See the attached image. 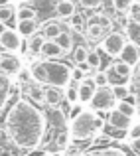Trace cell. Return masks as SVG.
Returning a JSON list of instances; mask_svg holds the SVG:
<instances>
[{
	"label": "cell",
	"instance_id": "6da1fadb",
	"mask_svg": "<svg viewBox=\"0 0 140 156\" xmlns=\"http://www.w3.org/2000/svg\"><path fill=\"white\" fill-rule=\"evenodd\" d=\"M47 119L40 107L28 99H18L4 117V133L22 150H34L46 138Z\"/></svg>",
	"mask_w": 140,
	"mask_h": 156
},
{
	"label": "cell",
	"instance_id": "7a4b0ae2",
	"mask_svg": "<svg viewBox=\"0 0 140 156\" xmlns=\"http://www.w3.org/2000/svg\"><path fill=\"white\" fill-rule=\"evenodd\" d=\"M71 73L73 69L63 61H55V59H40L36 63H32L30 67V75L32 81L40 85H53V87L65 89L71 83Z\"/></svg>",
	"mask_w": 140,
	"mask_h": 156
},
{
	"label": "cell",
	"instance_id": "3957f363",
	"mask_svg": "<svg viewBox=\"0 0 140 156\" xmlns=\"http://www.w3.org/2000/svg\"><path fill=\"white\" fill-rule=\"evenodd\" d=\"M103 119L95 111H81L77 117L71 119L67 125V133L73 140H83V138H93L97 133H101Z\"/></svg>",
	"mask_w": 140,
	"mask_h": 156
},
{
	"label": "cell",
	"instance_id": "277c9868",
	"mask_svg": "<svg viewBox=\"0 0 140 156\" xmlns=\"http://www.w3.org/2000/svg\"><path fill=\"white\" fill-rule=\"evenodd\" d=\"M89 105H91L95 111H110L114 105H117V99H114L110 87L105 85V87H97V89H95Z\"/></svg>",
	"mask_w": 140,
	"mask_h": 156
},
{
	"label": "cell",
	"instance_id": "5b68a950",
	"mask_svg": "<svg viewBox=\"0 0 140 156\" xmlns=\"http://www.w3.org/2000/svg\"><path fill=\"white\" fill-rule=\"evenodd\" d=\"M109 28H110V20L107 18V16H103V14L93 16L91 22L87 24L85 34H87V38L91 40V42H101V40L109 34Z\"/></svg>",
	"mask_w": 140,
	"mask_h": 156
},
{
	"label": "cell",
	"instance_id": "8992f818",
	"mask_svg": "<svg viewBox=\"0 0 140 156\" xmlns=\"http://www.w3.org/2000/svg\"><path fill=\"white\" fill-rule=\"evenodd\" d=\"M124 44H126V38L121 34V32H109V34L101 40L103 51H105L107 55H110V57H118V53H121V50L124 48Z\"/></svg>",
	"mask_w": 140,
	"mask_h": 156
},
{
	"label": "cell",
	"instance_id": "52a82bcc",
	"mask_svg": "<svg viewBox=\"0 0 140 156\" xmlns=\"http://www.w3.org/2000/svg\"><path fill=\"white\" fill-rule=\"evenodd\" d=\"M22 46V36L16 32V28H4L0 32V48L8 53H16L20 51Z\"/></svg>",
	"mask_w": 140,
	"mask_h": 156
},
{
	"label": "cell",
	"instance_id": "ba28073f",
	"mask_svg": "<svg viewBox=\"0 0 140 156\" xmlns=\"http://www.w3.org/2000/svg\"><path fill=\"white\" fill-rule=\"evenodd\" d=\"M95 89H97V85H95L93 77L91 75H83L79 79V83H77V103L89 105V101H91Z\"/></svg>",
	"mask_w": 140,
	"mask_h": 156
},
{
	"label": "cell",
	"instance_id": "9c48e42d",
	"mask_svg": "<svg viewBox=\"0 0 140 156\" xmlns=\"http://www.w3.org/2000/svg\"><path fill=\"white\" fill-rule=\"evenodd\" d=\"M65 89L53 87V85H44L42 87V95H44V105L47 107H57L61 101L65 99Z\"/></svg>",
	"mask_w": 140,
	"mask_h": 156
},
{
	"label": "cell",
	"instance_id": "30bf717a",
	"mask_svg": "<svg viewBox=\"0 0 140 156\" xmlns=\"http://www.w3.org/2000/svg\"><path fill=\"white\" fill-rule=\"evenodd\" d=\"M118 57H121V61L128 63L130 67H136V63L140 61V48L136 44H132V42H126L124 48H122L121 53H118Z\"/></svg>",
	"mask_w": 140,
	"mask_h": 156
},
{
	"label": "cell",
	"instance_id": "8fae6325",
	"mask_svg": "<svg viewBox=\"0 0 140 156\" xmlns=\"http://www.w3.org/2000/svg\"><path fill=\"white\" fill-rule=\"evenodd\" d=\"M22 67V61L16 55H2L0 57V73H6V75H16Z\"/></svg>",
	"mask_w": 140,
	"mask_h": 156
},
{
	"label": "cell",
	"instance_id": "7c38bea8",
	"mask_svg": "<svg viewBox=\"0 0 140 156\" xmlns=\"http://www.w3.org/2000/svg\"><path fill=\"white\" fill-rule=\"evenodd\" d=\"M107 122L109 125H113L114 129H121V130H126L130 125H132V119L126 117V115H122L121 111H117L113 107V109L109 111V119H107Z\"/></svg>",
	"mask_w": 140,
	"mask_h": 156
},
{
	"label": "cell",
	"instance_id": "4fadbf2b",
	"mask_svg": "<svg viewBox=\"0 0 140 156\" xmlns=\"http://www.w3.org/2000/svg\"><path fill=\"white\" fill-rule=\"evenodd\" d=\"M38 30H40V22H38V18L18 20V22H16V32H18L22 38H30V36H34Z\"/></svg>",
	"mask_w": 140,
	"mask_h": 156
},
{
	"label": "cell",
	"instance_id": "5bb4252c",
	"mask_svg": "<svg viewBox=\"0 0 140 156\" xmlns=\"http://www.w3.org/2000/svg\"><path fill=\"white\" fill-rule=\"evenodd\" d=\"M40 55H42V59H59V57L63 55V51H61V48L57 46L53 40H46V42L42 44Z\"/></svg>",
	"mask_w": 140,
	"mask_h": 156
},
{
	"label": "cell",
	"instance_id": "9a60e30c",
	"mask_svg": "<svg viewBox=\"0 0 140 156\" xmlns=\"http://www.w3.org/2000/svg\"><path fill=\"white\" fill-rule=\"evenodd\" d=\"M53 42H55L57 46L61 48L63 55H65V53H69V51L73 50V34H71V32H67V30H61L59 34H57V38L53 40Z\"/></svg>",
	"mask_w": 140,
	"mask_h": 156
},
{
	"label": "cell",
	"instance_id": "2e32d148",
	"mask_svg": "<svg viewBox=\"0 0 140 156\" xmlns=\"http://www.w3.org/2000/svg\"><path fill=\"white\" fill-rule=\"evenodd\" d=\"M53 10H55L57 18H69L75 12V4H73V0H59V2H55Z\"/></svg>",
	"mask_w": 140,
	"mask_h": 156
},
{
	"label": "cell",
	"instance_id": "e0dca14e",
	"mask_svg": "<svg viewBox=\"0 0 140 156\" xmlns=\"http://www.w3.org/2000/svg\"><path fill=\"white\" fill-rule=\"evenodd\" d=\"M79 156H126L121 148H113V146H105V148H93V150H85Z\"/></svg>",
	"mask_w": 140,
	"mask_h": 156
},
{
	"label": "cell",
	"instance_id": "ac0fdd59",
	"mask_svg": "<svg viewBox=\"0 0 140 156\" xmlns=\"http://www.w3.org/2000/svg\"><path fill=\"white\" fill-rule=\"evenodd\" d=\"M44 42H46L44 34H38V32H36V34L30 36V38H28V42H26L28 51H30L32 55H40V50H42V44Z\"/></svg>",
	"mask_w": 140,
	"mask_h": 156
},
{
	"label": "cell",
	"instance_id": "d6986e66",
	"mask_svg": "<svg viewBox=\"0 0 140 156\" xmlns=\"http://www.w3.org/2000/svg\"><path fill=\"white\" fill-rule=\"evenodd\" d=\"M105 75H107V83H109V87H113V85H126V83H128V77H121L117 71H114L113 65L107 67Z\"/></svg>",
	"mask_w": 140,
	"mask_h": 156
},
{
	"label": "cell",
	"instance_id": "ffe728a7",
	"mask_svg": "<svg viewBox=\"0 0 140 156\" xmlns=\"http://www.w3.org/2000/svg\"><path fill=\"white\" fill-rule=\"evenodd\" d=\"M16 14V8L10 2H2L0 4V24H12Z\"/></svg>",
	"mask_w": 140,
	"mask_h": 156
},
{
	"label": "cell",
	"instance_id": "44dd1931",
	"mask_svg": "<svg viewBox=\"0 0 140 156\" xmlns=\"http://www.w3.org/2000/svg\"><path fill=\"white\" fill-rule=\"evenodd\" d=\"M8 95H10V79H8L6 73H0V111L6 105Z\"/></svg>",
	"mask_w": 140,
	"mask_h": 156
},
{
	"label": "cell",
	"instance_id": "7402d4cb",
	"mask_svg": "<svg viewBox=\"0 0 140 156\" xmlns=\"http://www.w3.org/2000/svg\"><path fill=\"white\" fill-rule=\"evenodd\" d=\"M61 30H63V26H61L59 22H46L44 24V38L46 40H55Z\"/></svg>",
	"mask_w": 140,
	"mask_h": 156
},
{
	"label": "cell",
	"instance_id": "603a6c76",
	"mask_svg": "<svg viewBox=\"0 0 140 156\" xmlns=\"http://www.w3.org/2000/svg\"><path fill=\"white\" fill-rule=\"evenodd\" d=\"M16 22L18 20H30V18H38V12H36V8L32 6H20L16 8V14H14Z\"/></svg>",
	"mask_w": 140,
	"mask_h": 156
},
{
	"label": "cell",
	"instance_id": "cb8c5ba5",
	"mask_svg": "<svg viewBox=\"0 0 140 156\" xmlns=\"http://www.w3.org/2000/svg\"><path fill=\"white\" fill-rule=\"evenodd\" d=\"M114 109L121 111L122 115H126V117H130V119H134V115H136V105H130V103H126V101H117Z\"/></svg>",
	"mask_w": 140,
	"mask_h": 156
},
{
	"label": "cell",
	"instance_id": "d4e9b609",
	"mask_svg": "<svg viewBox=\"0 0 140 156\" xmlns=\"http://www.w3.org/2000/svg\"><path fill=\"white\" fill-rule=\"evenodd\" d=\"M67 24H69V28H73V30H83V24H85V16L83 14H79V12H73L71 16L67 18Z\"/></svg>",
	"mask_w": 140,
	"mask_h": 156
},
{
	"label": "cell",
	"instance_id": "484cf974",
	"mask_svg": "<svg viewBox=\"0 0 140 156\" xmlns=\"http://www.w3.org/2000/svg\"><path fill=\"white\" fill-rule=\"evenodd\" d=\"M69 142H71V136H69V133L67 130H61V133H57V136H55V148L57 150H65L69 146Z\"/></svg>",
	"mask_w": 140,
	"mask_h": 156
},
{
	"label": "cell",
	"instance_id": "4316f807",
	"mask_svg": "<svg viewBox=\"0 0 140 156\" xmlns=\"http://www.w3.org/2000/svg\"><path fill=\"white\" fill-rule=\"evenodd\" d=\"M85 63L89 65V69H91V71H95V69L101 67V65H103V59H101V55H99V51H89Z\"/></svg>",
	"mask_w": 140,
	"mask_h": 156
},
{
	"label": "cell",
	"instance_id": "83f0119b",
	"mask_svg": "<svg viewBox=\"0 0 140 156\" xmlns=\"http://www.w3.org/2000/svg\"><path fill=\"white\" fill-rule=\"evenodd\" d=\"M73 51V61H75L77 65H81V63H85V59H87V53L89 50L85 46H77L75 50H71Z\"/></svg>",
	"mask_w": 140,
	"mask_h": 156
},
{
	"label": "cell",
	"instance_id": "f1b7e54d",
	"mask_svg": "<svg viewBox=\"0 0 140 156\" xmlns=\"http://www.w3.org/2000/svg\"><path fill=\"white\" fill-rule=\"evenodd\" d=\"M113 67H114V71H117L121 77H128V79H130V73H132V67H130L128 63H124V61H121V59H118L117 63H113Z\"/></svg>",
	"mask_w": 140,
	"mask_h": 156
},
{
	"label": "cell",
	"instance_id": "f546056e",
	"mask_svg": "<svg viewBox=\"0 0 140 156\" xmlns=\"http://www.w3.org/2000/svg\"><path fill=\"white\" fill-rule=\"evenodd\" d=\"M126 12H128L130 22H132V24H138V26H140V2H132V4H130V8H128Z\"/></svg>",
	"mask_w": 140,
	"mask_h": 156
},
{
	"label": "cell",
	"instance_id": "4dcf8cb0",
	"mask_svg": "<svg viewBox=\"0 0 140 156\" xmlns=\"http://www.w3.org/2000/svg\"><path fill=\"white\" fill-rule=\"evenodd\" d=\"M110 91H113V95H114V99H117V101H122L130 93V89H128V85H113Z\"/></svg>",
	"mask_w": 140,
	"mask_h": 156
},
{
	"label": "cell",
	"instance_id": "1f68e13d",
	"mask_svg": "<svg viewBox=\"0 0 140 156\" xmlns=\"http://www.w3.org/2000/svg\"><path fill=\"white\" fill-rule=\"evenodd\" d=\"M138 136H140V121L138 122L132 121V125L126 129V138L130 140V138H138Z\"/></svg>",
	"mask_w": 140,
	"mask_h": 156
},
{
	"label": "cell",
	"instance_id": "d6a6232c",
	"mask_svg": "<svg viewBox=\"0 0 140 156\" xmlns=\"http://www.w3.org/2000/svg\"><path fill=\"white\" fill-rule=\"evenodd\" d=\"M65 89H67V93H65V101H69V103H77V85L69 83Z\"/></svg>",
	"mask_w": 140,
	"mask_h": 156
},
{
	"label": "cell",
	"instance_id": "836d02e7",
	"mask_svg": "<svg viewBox=\"0 0 140 156\" xmlns=\"http://www.w3.org/2000/svg\"><path fill=\"white\" fill-rule=\"evenodd\" d=\"M132 4V0H113V8L117 12H126Z\"/></svg>",
	"mask_w": 140,
	"mask_h": 156
},
{
	"label": "cell",
	"instance_id": "e575fe53",
	"mask_svg": "<svg viewBox=\"0 0 140 156\" xmlns=\"http://www.w3.org/2000/svg\"><path fill=\"white\" fill-rule=\"evenodd\" d=\"M91 77H93V81H95V85H97V87H105V85H109V83H107V75H105V71L91 73Z\"/></svg>",
	"mask_w": 140,
	"mask_h": 156
},
{
	"label": "cell",
	"instance_id": "d590c367",
	"mask_svg": "<svg viewBox=\"0 0 140 156\" xmlns=\"http://www.w3.org/2000/svg\"><path fill=\"white\" fill-rule=\"evenodd\" d=\"M79 4L85 8V10H95V8L103 6V0H79Z\"/></svg>",
	"mask_w": 140,
	"mask_h": 156
},
{
	"label": "cell",
	"instance_id": "8d00e7d4",
	"mask_svg": "<svg viewBox=\"0 0 140 156\" xmlns=\"http://www.w3.org/2000/svg\"><path fill=\"white\" fill-rule=\"evenodd\" d=\"M128 144H130V148H132V152L140 156V136L138 138H130Z\"/></svg>",
	"mask_w": 140,
	"mask_h": 156
},
{
	"label": "cell",
	"instance_id": "74e56055",
	"mask_svg": "<svg viewBox=\"0 0 140 156\" xmlns=\"http://www.w3.org/2000/svg\"><path fill=\"white\" fill-rule=\"evenodd\" d=\"M136 65H138V67H136V77H138V81H140V61H138Z\"/></svg>",
	"mask_w": 140,
	"mask_h": 156
},
{
	"label": "cell",
	"instance_id": "f35d334b",
	"mask_svg": "<svg viewBox=\"0 0 140 156\" xmlns=\"http://www.w3.org/2000/svg\"><path fill=\"white\" fill-rule=\"evenodd\" d=\"M67 156H79V154H67Z\"/></svg>",
	"mask_w": 140,
	"mask_h": 156
},
{
	"label": "cell",
	"instance_id": "ab89813d",
	"mask_svg": "<svg viewBox=\"0 0 140 156\" xmlns=\"http://www.w3.org/2000/svg\"><path fill=\"white\" fill-rule=\"evenodd\" d=\"M0 2H10V0H0Z\"/></svg>",
	"mask_w": 140,
	"mask_h": 156
},
{
	"label": "cell",
	"instance_id": "60d3db41",
	"mask_svg": "<svg viewBox=\"0 0 140 156\" xmlns=\"http://www.w3.org/2000/svg\"><path fill=\"white\" fill-rule=\"evenodd\" d=\"M20 2H28V0H20Z\"/></svg>",
	"mask_w": 140,
	"mask_h": 156
},
{
	"label": "cell",
	"instance_id": "b9f144b4",
	"mask_svg": "<svg viewBox=\"0 0 140 156\" xmlns=\"http://www.w3.org/2000/svg\"><path fill=\"white\" fill-rule=\"evenodd\" d=\"M132 2H140V0H132Z\"/></svg>",
	"mask_w": 140,
	"mask_h": 156
},
{
	"label": "cell",
	"instance_id": "7bdbcfd3",
	"mask_svg": "<svg viewBox=\"0 0 140 156\" xmlns=\"http://www.w3.org/2000/svg\"><path fill=\"white\" fill-rule=\"evenodd\" d=\"M0 156H4V154H0Z\"/></svg>",
	"mask_w": 140,
	"mask_h": 156
},
{
	"label": "cell",
	"instance_id": "ee69618b",
	"mask_svg": "<svg viewBox=\"0 0 140 156\" xmlns=\"http://www.w3.org/2000/svg\"><path fill=\"white\" fill-rule=\"evenodd\" d=\"M0 57H2V55H0Z\"/></svg>",
	"mask_w": 140,
	"mask_h": 156
}]
</instances>
